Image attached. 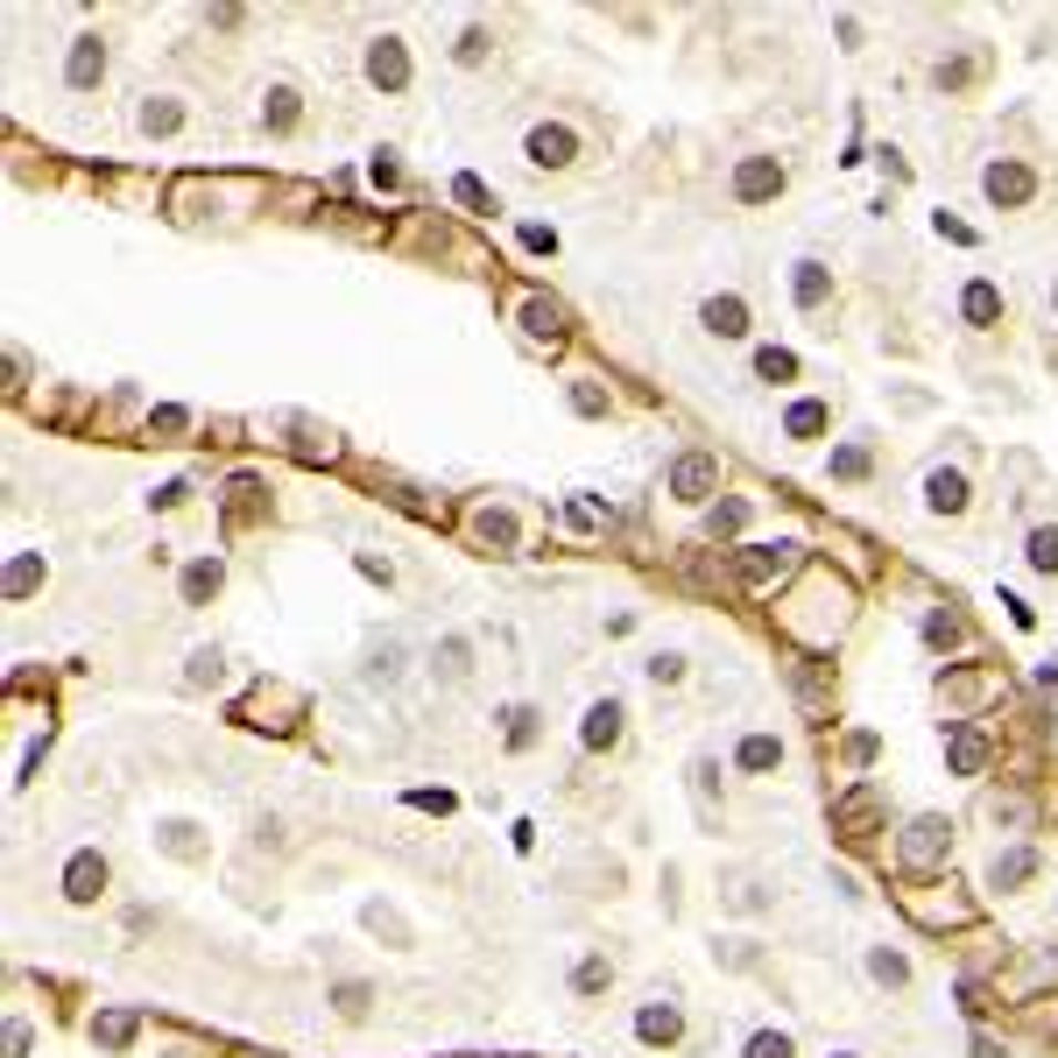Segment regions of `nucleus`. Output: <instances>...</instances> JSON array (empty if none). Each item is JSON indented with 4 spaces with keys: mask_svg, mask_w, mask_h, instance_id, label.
I'll list each match as a JSON object with an SVG mask.
<instances>
[{
    "mask_svg": "<svg viewBox=\"0 0 1058 1058\" xmlns=\"http://www.w3.org/2000/svg\"><path fill=\"white\" fill-rule=\"evenodd\" d=\"M846 622H854V586L833 579V572H812V579H804V593L783 607V628H791L798 643H812V649L840 643Z\"/></svg>",
    "mask_w": 1058,
    "mask_h": 1058,
    "instance_id": "f257e3e1",
    "label": "nucleus"
},
{
    "mask_svg": "<svg viewBox=\"0 0 1058 1058\" xmlns=\"http://www.w3.org/2000/svg\"><path fill=\"white\" fill-rule=\"evenodd\" d=\"M735 572L748 593H769L777 579H791L798 572V544H756V551H735Z\"/></svg>",
    "mask_w": 1058,
    "mask_h": 1058,
    "instance_id": "f03ea898",
    "label": "nucleus"
},
{
    "mask_svg": "<svg viewBox=\"0 0 1058 1058\" xmlns=\"http://www.w3.org/2000/svg\"><path fill=\"white\" fill-rule=\"evenodd\" d=\"M297 713H304V691L297 685H268V678L247 691V706H240L247 727H297Z\"/></svg>",
    "mask_w": 1058,
    "mask_h": 1058,
    "instance_id": "7ed1b4c3",
    "label": "nucleus"
},
{
    "mask_svg": "<svg viewBox=\"0 0 1058 1058\" xmlns=\"http://www.w3.org/2000/svg\"><path fill=\"white\" fill-rule=\"evenodd\" d=\"M713 494H720V459L713 452H685L678 466H670V502L699 509V502H713Z\"/></svg>",
    "mask_w": 1058,
    "mask_h": 1058,
    "instance_id": "20e7f679",
    "label": "nucleus"
},
{
    "mask_svg": "<svg viewBox=\"0 0 1058 1058\" xmlns=\"http://www.w3.org/2000/svg\"><path fill=\"white\" fill-rule=\"evenodd\" d=\"M946 854H953V825H946V819H911V833H903V869L925 875V869H938Z\"/></svg>",
    "mask_w": 1058,
    "mask_h": 1058,
    "instance_id": "39448f33",
    "label": "nucleus"
},
{
    "mask_svg": "<svg viewBox=\"0 0 1058 1058\" xmlns=\"http://www.w3.org/2000/svg\"><path fill=\"white\" fill-rule=\"evenodd\" d=\"M261 431H290L283 445H290L297 459H339V438L325 431V423H311V417H268Z\"/></svg>",
    "mask_w": 1058,
    "mask_h": 1058,
    "instance_id": "423d86ee",
    "label": "nucleus"
},
{
    "mask_svg": "<svg viewBox=\"0 0 1058 1058\" xmlns=\"http://www.w3.org/2000/svg\"><path fill=\"white\" fill-rule=\"evenodd\" d=\"M523 148H530V163H536V170H565L572 156H579V134H572L565 121H544V127H530V142H523Z\"/></svg>",
    "mask_w": 1058,
    "mask_h": 1058,
    "instance_id": "0eeeda50",
    "label": "nucleus"
},
{
    "mask_svg": "<svg viewBox=\"0 0 1058 1058\" xmlns=\"http://www.w3.org/2000/svg\"><path fill=\"white\" fill-rule=\"evenodd\" d=\"M368 79L381 92H402L410 85V50H402V35H374L368 43Z\"/></svg>",
    "mask_w": 1058,
    "mask_h": 1058,
    "instance_id": "6e6552de",
    "label": "nucleus"
},
{
    "mask_svg": "<svg viewBox=\"0 0 1058 1058\" xmlns=\"http://www.w3.org/2000/svg\"><path fill=\"white\" fill-rule=\"evenodd\" d=\"M980 191H988L995 205H1030V198H1037V177H1030L1024 163H1009V156H1003V163H988V170H980Z\"/></svg>",
    "mask_w": 1058,
    "mask_h": 1058,
    "instance_id": "1a4fd4ad",
    "label": "nucleus"
},
{
    "mask_svg": "<svg viewBox=\"0 0 1058 1058\" xmlns=\"http://www.w3.org/2000/svg\"><path fill=\"white\" fill-rule=\"evenodd\" d=\"M903 911H911L925 932H938V925H967V917H974V903H967V896H953V882H946V896H917V890H911V896H903Z\"/></svg>",
    "mask_w": 1058,
    "mask_h": 1058,
    "instance_id": "9d476101",
    "label": "nucleus"
},
{
    "mask_svg": "<svg viewBox=\"0 0 1058 1058\" xmlns=\"http://www.w3.org/2000/svg\"><path fill=\"white\" fill-rule=\"evenodd\" d=\"M783 191V163L777 156H741V170H735V198L741 205H762V198H777Z\"/></svg>",
    "mask_w": 1058,
    "mask_h": 1058,
    "instance_id": "9b49d317",
    "label": "nucleus"
},
{
    "mask_svg": "<svg viewBox=\"0 0 1058 1058\" xmlns=\"http://www.w3.org/2000/svg\"><path fill=\"white\" fill-rule=\"evenodd\" d=\"M875 812H882V798H875V783H854L840 804H833V833H846V840H869V825H875Z\"/></svg>",
    "mask_w": 1058,
    "mask_h": 1058,
    "instance_id": "f8f14e48",
    "label": "nucleus"
},
{
    "mask_svg": "<svg viewBox=\"0 0 1058 1058\" xmlns=\"http://www.w3.org/2000/svg\"><path fill=\"white\" fill-rule=\"evenodd\" d=\"M64 896L71 903H100L106 896V854H71V869H64Z\"/></svg>",
    "mask_w": 1058,
    "mask_h": 1058,
    "instance_id": "ddd939ff",
    "label": "nucleus"
},
{
    "mask_svg": "<svg viewBox=\"0 0 1058 1058\" xmlns=\"http://www.w3.org/2000/svg\"><path fill=\"white\" fill-rule=\"evenodd\" d=\"M699 325H706L713 339H748V304H741L735 290H720V297L699 304Z\"/></svg>",
    "mask_w": 1058,
    "mask_h": 1058,
    "instance_id": "4468645a",
    "label": "nucleus"
},
{
    "mask_svg": "<svg viewBox=\"0 0 1058 1058\" xmlns=\"http://www.w3.org/2000/svg\"><path fill=\"white\" fill-rule=\"evenodd\" d=\"M106 79V43L100 35H79V43H71V64H64V85L71 92H92Z\"/></svg>",
    "mask_w": 1058,
    "mask_h": 1058,
    "instance_id": "2eb2a0df",
    "label": "nucleus"
},
{
    "mask_svg": "<svg viewBox=\"0 0 1058 1058\" xmlns=\"http://www.w3.org/2000/svg\"><path fill=\"white\" fill-rule=\"evenodd\" d=\"M959 318H967L974 332H995V325H1003V290H995L988 276H974L967 297H959Z\"/></svg>",
    "mask_w": 1058,
    "mask_h": 1058,
    "instance_id": "dca6fc26",
    "label": "nucleus"
},
{
    "mask_svg": "<svg viewBox=\"0 0 1058 1058\" xmlns=\"http://www.w3.org/2000/svg\"><path fill=\"white\" fill-rule=\"evenodd\" d=\"M925 509H932V515H967V473H959V466H938V473L925 480Z\"/></svg>",
    "mask_w": 1058,
    "mask_h": 1058,
    "instance_id": "f3484780",
    "label": "nucleus"
},
{
    "mask_svg": "<svg viewBox=\"0 0 1058 1058\" xmlns=\"http://www.w3.org/2000/svg\"><path fill=\"white\" fill-rule=\"evenodd\" d=\"M579 741L593 748V756L622 741V699H600V706H586V727H579Z\"/></svg>",
    "mask_w": 1058,
    "mask_h": 1058,
    "instance_id": "a211bd4d",
    "label": "nucleus"
},
{
    "mask_svg": "<svg viewBox=\"0 0 1058 1058\" xmlns=\"http://www.w3.org/2000/svg\"><path fill=\"white\" fill-rule=\"evenodd\" d=\"M473 544L480 551H515V515L509 509H473Z\"/></svg>",
    "mask_w": 1058,
    "mask_h": 1058,
    "instance_id": "6ab92c4d",
    "label": "nucleus"
},
{
    "mask_svg": "<svg viewBox=\"0 0 1058 1058\" xmlns=\"http://www.w3.org/2000/svg\"><path fill=\"white\" fill-rule=\"evenodd\" d=\"M523 332L557 346V339H565V304H557V297H523Z\"/></svg>",
    "mask_w": 1058,
    "mask_h": 1058,
    "instance_id": "aec40b11",
    "label": "nucleus"
},
{
    "mask_svg": "<svg viewBox=\"0 0 1058 1058\" xmlns=\"http://www.w3.org/2000/svg\"><path fill=\"white\" fill-rule=\"evenodd\" d=\"M219 579H226L219 557H191V565H184V607H205L212 593H219Z\"/></svg>",
    "mask_w": 1058,
    "mask_h": 1058,
    "instance_id": "412c9836",
    "label": "nucleus"
},
{
    "mask_svg": "<svg viewBox=\"0 0 1058 1058\" xmlns=\"http://www.w3.org/2000/svg\"><path fill=\"white\" fill-rule=\"evenodd\" d=\"M1030 875H1037V854H1030V846H1009V854L988 861V882H995V890H1024Z\"/></svg>",
    "mask_w": 1058,
    "mask_h": 1058,
    "instance_id": "4be33fe9",
    "label": "nucleus"
},
{
    "mask_svg": "<svg viewBox=\"0 0 1058 1058\" xmlns=\"http://www.w3.org/2000/svg\"><path fill=\"white\" fill-rule=\"evenodd\" d=\"M678 1030L685 1024H678V1009H670V1003H649L643 1016H635V1037H643V1045H678Z\"/></svg>",
    "mask_w": 1058,
    "mask_h": 1058,
    "instance_id": "5701e85b",
    "label": "nucleus"
},
{
    "mask_svg": "<svg viewBox=\"0 0 1058 1058\" xmlns=\"http://www.w3.org/2000/svg\"><path fill=\"white\" fill-rule=\"evenodd\" d=\"M735 762L748 769V777H769V769H777V762H783V741H777V735H748V741H741V756H735Z\"/></svg>",
    "mask_w": 1058,
    "mask_h": 1058,
    "instance_id": "b1692460",
    "label": "nucleus"
},
{
    "mask_svg": "<svg viewBox=\"0 0 1058 1058\" xmlns=\"http://www.w3.org/2000/svg\"><path fill=\"white\" fill-rule=\"evenodd\" d=\"M825 297H833V276H825V261H798V311H819Z\"/></svg>",
    "mask_w": 1058,
    "mask_h": 1058,
    "instance_id": "393cba45",
    "label": "nucleus"
},
{
    "mask_svg": "<svg viewBox=\"0 0 1058 1058\" xmlns=\"http://www.w3.org/2000/svg\"><path fill=\"white\" fill-rule=\"evenodd\" d=\"M35 586H43V557H35V551H22V557L8 565V586H0V593H8V600H29Z\"/></svg>",
    "mask_w": 1058,
    "mask_h": 1058,
    "instance_id": "a878e982",
    "label": "nucleus"
},
{
    "mask_svg": "<svg viewBox=\"0 0 1058 1058\" xmlns=\"http://www.w3.org/2000/svg\"><path fill=\"white\" fill-rule=\"evenodd\" d=\"M92 1037H100L106 1051H127V1045H134V1016H127V1009H106V1016H92Z\"/></svg>",
    "mask_w": 1058,
    "mask_h": 1058,
    "instance_id": "bb28decb",
    "label": "nucleus"
},
{
    "mask_svg": "<svg viewBox=\"0 0 1058 1058\" xmlns=\"http://www.w3.org/2000/svg\"><path fill=\"white\" fill-rule=\"evenodd\" d=\"M1024 557H1030V572H1045V579H1058V530H1051V523H1045V530H1030Z\"/></svg>",
    "mask_w": 1058,
    "mask_h": 1058,
    "instance_id": "cd10ccee",
    "label": "nucleus"
},
{
    "mask_svg": "<svg viewBox=\"0 0 1058 1058\" xmlns=\"http://www.w3.org/2000/svg\"><path fill=\"white\" fill-rule=\"evenodd\" d=\"M869 974L882 980V988H911V959L890 953V946H875V953H869Z\"/></svg>",
    "mask_w": 1058,
    "mask_h": 1058,
    "instance_id": "c85d7f7f",
    "label": "nucleus"
},
{
    "mask_svg": "<svg viewBox=\"0 0 1058 1058\" xmlns=\"http://www.w3.org/2000/svg\"><path fill=\"white\" fill-rule=\"evenodd\" d=\"M368 1003H374L368 980H339V988H332V1009L346 1016V1024H360V1016H368Z\"/></svg>",
    "mask_w": 1058,
    "mask_h": 1058,
    "instance_id": "c756f323",
    "label": "nucleus"
},
{
    "mask_svg": "<svg viewBox=\"0 0 1058 1058\" xmlns=\"http://www.w3.org/2000/svg\"><path fill=\"white\" fill-rule=\"evenodd\" d=\"M360 678H368V685H396V678H402V643H381Z\"/></svg>",
    "mask_w": 1058,
    "mask_h": 1058,
    "instance_id": "7c9ffc66",
    "label": "nucleus"
},
{
    "mask_svg": "<svg viewBox=\"0 0 1058 1058\" xmlns=\"http://www.w3.org/2000/svg\"><path fill=\"white\" fill-rule=\"evenodd\" d=\"M368 932H374V938H389V946H410V925H402L389 903H368Z\"/></svg>",
    "mask_w": 1058,
    "mask_h": 1058,
    "instance_id": "2f4dec72",
    "label": "nucleus"
},
{
    "mask_svg": "<svg viewBox=\"0 0 1058 1058\" xmlns=\"http://www.w3.org/2000/svg\"><path fill=\"white\" fill-rule=\"evenodd\" d=\"M756 374H762V381H798V353H783V346H762V353H756Z\"/></svg>",
    "mask_w": 1058,
    "mask_h": 1058,
    "instance_id": "473e14b6",
    "label": "nucleus"
},
{
    "mask_svg": "<svg viewBox=\"0 0 1058 1058\" xmlns=\"http://www.w3.org/2000/svg\"><path fill=\"white\" fill-rule=\"evenodd\" d=\"M980 762H988V741H980V735H953V769H959V777H980Z\"/></svg>",
    "mask_w": 1058,
    "mask_h": 1058,
    "instance_id": "72a5a7b5",
    "label": "nucleus"
},
{
    "mask_svg": "<svg viewBox=\"0 0 1058 1058\" xmlns=\"http://www.w3.org/2000/svg\"><path fill=\"white\" fill-rule=\"evenodd\" d=\"M219 678H226V657H219V649H191L184 685H219Z\"/></svg>",
    "mask_w": 1058,
    "mask_h": 1058,
    "instance_id": "f704fd0d",
    "label": "nucleus"
},
{
    "mask_svg": "<svg viewBox=\"0 0 1058 1058\" xmlns=\"http://www.w3.org/2000/svg\"><path fill=\"white\" fill-rule=\"evenodd\" d=\"M466 657H473V649H466V635H452V643L438 649V678L459 685V678H466Z\"/></svg>",
    "mask_w": 1058,
    "mask_h": 1058,
    "instance_id": "c9c22d12",
    "label": "nucleus"
},
{
    "mask_svg": "<svg viewBox=\"0 0 1058 1058\" xmlns=\"http://www.w3.org/2000/svg\"><path fill=\"white\" fill-rule=\"evenodd\" d=\"M741 523H748V502H713V515H706L713 536H741Z\"/></svg>",
    "mask_w": 1058,
    "mask_h": 1058,
    "instance_id": "e433bc0d",
    "label": "nucleus"
},
{
    "mask_svg": "<svg viewBox=\"0 0 1058 1058\" xmlns=\"http://www.w3.org/2000/svg\"><path fill=\"white\" fill-rule=\"evenodd\" d=\"M572 410H579V417H607V389H600V381H572Z\"/></svg>",
    "mask_w": 1058,
    "mask_h": 1058,
    "instance_id": "4c0bfd02",
    "label": "nucleus"
},
{
    "mask_svg": "<svg viewBox=\"0 0 1058 1058\" xmlns=\"http://www.w3.org/2000/svg\"><path fill=\"white\" fill-rule=\"evenodd\" d=\"M607 980H614V967H607V959H579V974H572V988H579V995H600Z\"/></svg>",
    "mask_w": 1058,
    "mask_h": 1058,
    "instance_id": "58836bf2",
    "label": "nucleus"
},
{
    "mask_svg": "<svg viewBox=\"0 0 1058 1058\" xmlns=\"http://www.w3.org/2000/svg\"><path fill=\"white\" fill-rule=\"evenodd\" d=\"M452 198H459V205H473V212H494V191L480 184V177H452Z\"/></svg>",
    "mask_w": 1058,
    "mask_h": 1058,
    "instance_id": "ea45409f",
    "label": "nucleus"
},
{
    "mask_svg": "<svg viewBox=\"0 0 1058 1058\" xmlns=\"http://www.w3.org/2000/svg\"><path fill=\"white\" fill-rule=\"evenodd\" d=\"M825 431V402H798L791 410V438H819Z\"/></svg>",
    "mask_w": 1058,
    "mask_h": 1058,
    "instance_id": "a19ab883",
    "label": "nucleus"
},
{
    "mask_svg": "<svg viewBox=\"0 0 1058 1058\" xmlns=\"http://www.w3.org/2000/svg\"><path fill=\"white\" fill-rule=\"evenodd\" d=\"M261 113H268V127H290V121H297V92H290V85H276Z\"/></svg>",
    "mask_w": 1058,
    "mask_h": 1058,
    "instance_id": "79ce46f5",
    "label": "nucleus"
},
{
    "mask_svg": "<svg viewBox=\"0 0 1058 1058\" xmlns=\"http://www.w3.org/2000/svg\"><path fill=\"white\" fill-rule=\"evenodd\" d=\"M748 1058H791V1037H783V1030H756V1037H748Z\"/></svg>",
    "mask_w": 1058,
    "mask_h": 1058,
    "instance_id": "37998d69",
    "label": "nucleus"
},
{
    "mask_svg": "<svg viewBox=\"0 0 1058 1058\" xmlns=\"http://www.w3.org/2000/svg\"><path fill=\"white\" fill-rule=\"evenodd\" d=\"M177 121H184V113L170 106V100H148V106H142V127H148V134H170Z\"/></svg>",
    "mask_w": 1058,
    "mask_h": 1058,
    "instance_id": "c03bdc74",
    "label": "nucleus"
},
{
    "mask_svg": "<svg viewBox=\"0 0 1058 1058\" xmlns=\"http://www.w3.org/2000/svg\"><path fill=\"white\" fill-rule=\"evenodd\" d=\"M833 473H840V480H861V473H869V445H846V452H833Z\"/></svg>",
    "mask_w": 1058,
    "mask_h": 1058,
    "instance_id": "a18cd8bd",
    "label": "nucleus"
},
{
    "mask_svg": "<svg viewBox=\"0 0 1058 1058\" xmlns=\"http://www.w3.org/2000/svg\"><path fill=\"white\" fill-rule=\"evenodd\" d=\"M530 741H536V713H530V706H515V713H509V748H530Z\"/></svg>",
    "mask_w": 1058,
    "mask_h": 1058,
    "instance_id": "49530a36",
    "label": "nucleus"
},
{
    "mask_svg": "<svg viewBox=\"0 0 1058 1058\" xmlns=\"http://www.w3.org/2000/svg\"><path fill=\"white\" fill-rule=\"evenodd\" d=\"M191 833H198V825L170 819V825H163V846H170V854H198V840H191Z\"/></svg>",
    "mask_w": 1058,
    "mask_h": 1058,
    "instance_id": "de8ad7c7",
    "label": "nucleus"
},
{
    "mask_svg": "<svg viewBox=\"0 0 1058 1058\" xmlns=\"http://www.w3.org/2000/svg\"><path fill=\"white\" fill-rule=\"evenodd\" d=\"M974 64H980V57H953V64H938V85H946V92H959V85L974 79Z\"/></svg>",
    "mask_w": 1058,
    "mask_h": 1058,
    "instance_id": "09e8293b",
    "label": "nucleus"
},
{
    "mask_svg": "<svg viewBox=\"0 0 1058 1058\" xmlns=\"http://www.w3.org/2000/svg\"><path fill=\"white\" fill-rule=\"evenodd\" d=\"M480 57H487V29H466L459 35V64H480Z\"/></svg>",
    "mask_w": 1058,
    "mask_h": 1058,
    "instance_id": "8fccbe9b",
    "label": "nucleus"
},
{
    "mask_svg": "<svg viewBox=\"0 0 1058 1058\" xmlns=\"http://www.w3.org/2000/svg\"><path fill=\"white\" fill-rule=\"evenodd\" d=\"M925 635H932L938 649H946V643H959V622H953V614H932V622H925Z\"/></svg>",
    "mask_w": 1058,
    "mask_h": 1058,
    "instance_id": "3c124183",
    "label": "nucleus"
},
{
    "mask_svg": "<svg viewBox=\"0 0 1058 1058\" xmlns=\"http://www.w3.org/2000/svg\"><path fill=\"white\" fill-rule=\"evenodd\" d=\"M649 678H657V685H678V678H685V657H649Z\"/></svg>",
    "mask_w": 1058,
    "mask_h": 1058,
    "instance_id": "603ef678",
    "label": "nucleus"
},
{
    "mask_svg": "<svg viewBox=\"0 0 1058 1058\" xmlns=\"http://www.w3.org/2000/svg\"><path fill=\"white\" fill-rule=\"evenodd\" d=\"M368 177H374V184H402V170H396V156H389V148H381V156L368 163Z\"/></svg>",
    "mask_w": 1058,
    "mask_h": 1058,
    "instance_id": "864d4df0",
    "label": "nucleus"
},
{
    "mask_svg": "<svg viewBox=\"0 0 1058 1058\" xmlns=\"http://www.w3.org/2000/svg\"><path fill=\"white\" fill-rule=\"evenodd\" d=\"M360 572H368V579H381V586L396 579V572H389V557H374V551H360Z\"/></svg>",
    "mask_w": 1058,
    "mask_h": 1058,
    "instance_id": "5fc2aeb1",
    "label": "nucleus"
},
{
    "mask_svg": "<svg viewBox=\"0 0 1058 1058\" xmlns=\"http://www.w3.org/2000/svg\"><path fill=\"white\" fill-rule=\"evenodd\" d=\"M22 1051H29V1024L14 1016V1024H8V1058H22Z\"/></svg>",
    "mask_w": 1058,
    "mask_h": 1058,
    "instance_id": "6e6d98bb",
    "label": "nucleus"
},
{
    "mask_svg": "<svg viewBox=\"0 0 1058 1058\" xmlns=\"http://www.w3.org/2000/svg\"><path fill=\"white\" fill-rule=\"evenodd\" d=\"M1045 685H1051V691H1058V670H1045Z\"/></svg>",
    "mask_w": 1058,
    "mask_h": 1058,
    "instance_id": "4d7b16f0",
    "label": "nucleus"
},
{
    "mask_svg": "<svg viewBox=\"0 0 1058 1058\" xmlns=\"http://www.w3.org/2000/svg\"><path fill=\"white\" fill-rule=\"evenodd\" d=\"M1051 304H1058V283H1051Z\"/></svg>",
    "mask_w": 1058,
    "mask_h": 1058,
    "instance_id": "13d9d810",
    "label": "nucleus"
}]
</instances>
